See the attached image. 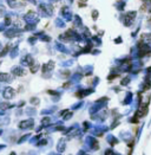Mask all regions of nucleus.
<instances>
[{
    "label": "nucleus",
    "mask_w": 151,
    "mask_h": 155,
    "mask_svg": "<svg viewBox=\"0 0 151 155\" xmlns=\"http://www.w3.org/2000/svg\"><path fill=\"white\" fill-rule=\"evenodd\" d=\"M97 17H98V12H97V11H93V12H92V18H93V19H97Z\"/></svg>",
    "instance_id": "obj_10"
},
{
    "label": "nucleus",
    "mask_w": 151,
    "mask_h": 155,
    "mask_svg": "<svg viewBox=\"0 0 151 155\" xmlns=\"http://www.w3.org/2000/svg\"><path fill=\"white\" fill-rule=\"evenodd\" d=\"M38 69H39V64L38 63H34V66L31 65V72H37Z\"/></svg>",
    "instance_id": "obj_9"
},
{
    "label": "nucleus",
    "mask_w": 151,
    "mask_h": 155,
    "mask_svg": "<svg viewBox=\"0 0 151 155\" xmlns=\"http://www.w3.org/2000/svg\"><path fill=\"white\" fill-rule=\"evenodd\" d=\"M53 66H54V64H53L52 62H50V63H47V64L42 65V71H44V72H47V71L52 70V69H53Z\"/></svg>",
    "instance_id": "obj_5"
},
{
    "label": "nucleus",
    "mask_w": 151,
    "mask_h": 155,
    "mask_svg": "<svg viewBox=\"0 0 151 155\" xmlns=\"http://www.w3.org/2000/svg\"><path fill=\"white\" fill-rule=\"evenodd\" d=\"M142 39H145L146 43L150 42L151 40V34L150 33H143V34H142Z\"/></svg>",
    "instance_id": "obj_7"
},
{
    "label": "nucleus",
    "mask_w": 151,
    "mask_h": 155,
    "mask_svg": "<svg viewBox=\"0 0 151 155\" xmlns=\"http://www.w3.org/2000/svg\"><path fill=\"white\" fill-rule=\"evenodd\" d=\"M146 113H148V108H146V107H140V108L138 109L136 116H137L138 118H140V117L145 116V115H146Z\"/></svg>",
    "instance_id": "obj_2"
},
{
    "label": "nucleus",
    "mask_w": 151,
    "mask_h": 155,
    "mask_svg": "<svg viewBox=\"0 0 151 155\" xmlns=\"http://www.w3.org/2000/svg\"><path fill=\"white\" fill-rule=\"evenodd\" d=\"M13 73L18 75V76H23V75H24V72H23V70H21L20 68H15L13 70Z\"/></svg>",
    "instance_id": "obj_8"
},
{
    "label": "nucleus",
    "mask_w": 151,
    "mask_h": 155,
    "mask_svg": "<svg viewBox=\"0 0 151 155\" xmlns=\"http://www.w3.org/2000/svg\"><path fill=\"white\" fill-rule=\"evenodd\" d=\"M51 123V118L50 117H44L42 120H41V124L42 126H48Z\"/></svg>",
    "instance_id": "obj_6"
},
{
    "label": "nucleus",
    "mask_w": 151,
    "mask_h": 155,
    "mask_svg": "<svg viewBox=\"0 0 151 155\" xmlns=\"http://www.w3.org/2000/svg\"><path fill=\"white\" fill-rule=\"evenodd\" d=\"M12 76L8 73H0V81L1 82H11Z\"/></svg>",
    "instance_id": "obj_4"
},
{
    "label": "nucleus",
    "mask_w": 151,
    "mask_h": 155,
    "mask_svg": "<svg viewBox=\"0 0 151 155\" xmlns=\"http://www.w3.org/2000/svg\"><path fill=\"white\" fill-rule=\"evenodd\" d=\"M14 96V90L12 88H7V89H5V91H4V97L6 99H11L12 97Z\"/></svg>",
    "instance_id": "obj_1"
},
{
    "label": "nucleus",
    "mask_w": 151,
    "mask_h": 155,
    "mask_svg": "<svg viewBox=\"0 0 151 155\" xmlns=\"http://www.w3.org/2000/svg\"><path fill=\"white\" fill-rule=\"evenodd\" d=\"M32 124H33V120H26V121L20 122L19 128H21V129H24V128H30Z\"/></svg>",
    "instance_id": "obj_3"
}]
</instances>
